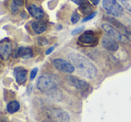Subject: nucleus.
<instances>
[{"instance_id": "f257e3e1", "label": "nucleus", "mask_w": 131, "mask_h": 122, "mask_svg": "<svg viewBox=\"0 0 131 122\" xmlns=\"http://www.w3.org/2000/svg\"><path fill=\"white\" fill-rule=\"evenodd\" d=\"M68 58L80 75L87 78H93L97 75L95 66L84 56L79 53L71 52L68 55Z\"/></svg>"}, {"instance_id": "f03ea898", "label": "nucleus", "mask_w": 131, "mask_h": 122, "mask_svg": "<svg viewBox=\"0 0 131 122\" xmlns=\"http://www.w3.org/2000/svg\"><path fill=\"white\" fill-rule=\"evenodd\" d=\"M57 84H58V81H57L56 76H54L53 75L46 74V75H41V76L38 79L37 88H38L40 91L48 93V92L50 91V90L56 88Z\"/></svg>"}, {"instance_id": "7ed1b4c3", "label": "nucleus", "mask_w": 131, "mask_h": 122, "mask_svg": "<svg viewBox=\"0 0 131 122\" xmlns=\"http://www.w3.org/2000/svg\"><path fill=\"white\" fill-rule=\"evenodd\" d=\"M102 6L109 15L115 17L121 16L123 14V7L118 3L117 0H103Z\"/></svg>"}, {"instance_id": "20e7f679", "label": "nucleus", "mask_w": 131, "mask_h": 122, "mask_svg": "<svg viewBox=\"0 0 131 122\" xmlns=\"http://www.w3.org/2000/svg\"><path fill=\"white\" fill-rule=\"evenodd\" d=\"M49 119L54 122H69L70 117L67 111L61 109H50L48 110Z\"/></svg>"}, {"instance_id": "39448f33", "label": "nucleus", "mask_w": 131, "mask_h": 122, "mask_svg": "<svg viewBox=\"0 0 131 122\" xmlns=\"http://www.w3.org/2000/svg\"><path fill=\"white\" fill-rule=\"evenodd\" d=\"M102 29L104 30L106 33H107L109 36L112 37L113 39H115L118 41H121V42H125L127 40V37L124 34H122L120 31H118L114 26H112L110 24H102Z\"/></svg>"}, {"instance_id": "423d86ee", "label": "nucleus", "mask_w": 131, "mask_h": 122, "mask_svg": "<svg viewBox=\"0 0 131 122\" xmlns=\"http://www.w3.org/2000/svg\"><path fill=\"white\" fill-rule=\"evenodd\" d=\"M52 64L57 69L61 72H64V73L71 74L75 71V66L71 63L68 62V61H66L64 59H61V58H56V59H54L52 61Z\"/></svg>"}, {"instance_id": "0eeeda50", "label": "nucleus", "mask_w": 131, "mask_h": 122, "mask_svg": "<svg viewBox=\"0 0 131 122\" xmlns=\"http://www.w3.org/2000/svg\"><path fill=\"white\" fill-rule=\"evenodd\" d=\"M78 41L84 45H94L97 43V37L92 31H86L78 38Z\"/></svg>"}, {"instance_id": "6e6552de", "label": "nucleus", "mask_w": 131, "mask_h": 122, "mask_svg": "<svg viewBox=\"0 0 131 122\" xmlns=\"http://www.w3.org/2000/svg\"><path fill=\"white\" fill-rule=\"evenodd\" d=\"M102 44L104 49L110 51H116L118 49V44L117 42V40L115 39H113L112 37L109 36V35L103 37V39L102 40Z\"/></svg>"}, {"instance_id": "1a4fd4ad", "label": "nucleus", "mask_w": 131, "mask_h": 122, "mask_svg": "<svg viewBox=\"0 0 131 122\" xmlns=\"http://www.w3.org/2000/svg\"><path fill=\"white\" fill-rule=\"evenodd\" d=\"M67 81H68V83L70 85L74 86V87L79 90H85L88 87V84L85 81L80 80V79L77 78L75 76H70V75L67 76Z\"/></svg>"}, {"instance_id": "9d476101", "label": "nucleus", "mask_w": 131, "mask_h": 122, "mask_svg": "<svg viewBox=\"0 0 131 122\" xmlns=\"http://www.w3.org/2000/svg\"><path fill=\"white\" fill-rule=\"evenodd\" d=\"M12 51V46L9 41H1L0 42V57L3 59H7L9 58Z\"/></svg>"}, {"instance_id": "9b49d317", "label": "nucleus", "mask_w": 131, "mask_h": 122, "mask_svg": "<svg viewBox=\"0 0 131 122\" xmlns=\"http://www.w3.org/2000/svg\"><path fill=\"white\" fill-rule=\"evenodd\" d=\"M15 79L19 84H24L27 79V70L23 68H15L14 70Z\"/></svg>"}, {"instance_id": "f8f14e48", "label": "nucleus", "mask_w": 131, "mask_h": 122, "mask_svg": "<svg viewBox=\"0 0 131 122\" xmlns=\"http://www.w3.org/2000/svg\"><path fill=\"white\" fill-rule=\"evenodd\" d=\"M28 12L32 17L36 19H42L44 17V12L40 6H37L36 5H30L28 6Z\"/></svg>"}, {"instance_id": "ddd939ff", "label": "nucleus", "mask_w": 131, "mask_h": 122, "mask_svg": "<svg viewBox=\"0 0 131 122\" xmlns=\"http://www.w3.org/2000/svg\"><path fill=\"white\" fill-rule=\"evenodd\" d=\"M31 28L36 34H41L47 30V24L42 21H35L31 24Z\"/></svg>"}, {"instance_id": "4468645a", "label": "nucleus", "mask_w": 131, "mask_h": 122, "mask_svg": "<svg viewBox=\"0 0 131 122\" xmlns=\"http://www.w3.org/2000/svg\"><path fill=\"white\" fill-rule=\"evenodd\" d=\"M72 1L77 5H78L80 10L85 15L92 12V6L89 4L87 0H72Z\"/></svg>"}, {"instance_id": "2eb2a0df", "label": "nucleus", "mask_w": 131, "mask_h": 122, "mask_svg": "<svg viewBox=\"0 0 131 122\" xmlns=\"http://www.w3.org/2000/svg\"><path fill=\"white\" fill-rule=\"evenodd\" d=\"M17 54L20 58H24V59H28V58H32L33 53L31 49L30 48H26V47H21L18 49V51H17Z\"/></svg>"}, {"instance_id": "dca6fc26", "label": "nucleus", "mask_w": 131, "mask_h": 122, "mask_svg": "<svg viewBox=\"0 0 131 122\" xmlns=\"http://www.w3.org/2000/svg\"><path fill=\"white\" fill-rule=\"evenodd\" d=\"M107 20L109 21L110 23H111V24H113V25L115 26V28H116L117 30H118V31H120V32H122L124 35H126L127 32H128V30L127 29V28L125 27V26L123 25V24H121L119 22H118V21L116 20V19L114 18H111V17H109V18H107Z\"/></svg>"}, {"instance_id": "f3484780", "label": "nucleus", "mask_w": 131, "mask_h": 122, "mask_svg": "<svg viewBox=\"0 0 131 122\" xmlns=\"http://www.w3.org/2000/svg\"><path fill=\"white\" fill-rule=\"evenodd\" d=\"M48 95L51 100L55 101V102H58V101H61L62 99V93L58 88H54V89L50 90V91L48 92Z\"/></svg>"}, {"instance_id": "a211bd4d", "label": "nucleus", "mask_w": 131, "mask_h": 122, "mask_svg": "<svg viewBox=\"0 0 131 122\" xmlns=\"http://www.w3.org/2000/svg\"><path fill=\"white\" fill-rule=\"evenodd\" d=\"M20 104L17 101H12L7 104V111L9 113H15L19 110Z\"/></svg>"}, {"instance_id": "6ab92c4d", "label": "nucleus", "mask_w": 131, "mask_h": 122, "mask_svg": "<svg viewBox=\"0 0 131 122\" xmlns=\"http://www.w3.org/2000/svg\"><path fill=\"white\" fill-rule=\"evenodd\" d=\"M123 7H125L127 11L131 13V0H119Z\"/></svg>"}, {"instance_id": "aec40b11", "label": "nucleus", "mask_w": 131, "mask_h": 122, "mask_svg": "<svg viewBox=\"0 0 131 122\" xmlns=\"http://www.w3.org/2000/svg\"><path fill=\"white\" fill-rule=\"evenodd\" d=\"M79 19H80V16H79L78 13H77V12H74L71 16V22L73 23V24H77V23H78Z\"/></svg>"}, {"instance_id": "412c9836", "label": "nucleus", "mask_w": 131, "mask_h": 122, "mask_svg": "<svg viewBox=\"0 0 131 122\" xmlns=\"http://www.w3.org/2000/svg\"><path fill=\"white\" fill-rule=\"evenodd\" d=\"M19 6H15V4H13L12 3V5H11V10H12V13L14 14V15H16L17 13H18V10H19Z\"/></svg>"}, {"instance_id": "4be33fe9", "label": "nucleus", "mask_w": 131, "mask_h": 122, "mask_svg": "<svg viewBox=\"0 0 131 122\" xmlns=\"http://www.w3.org/2000/svg\"><path fill=\"white\" fill-rule=\"evenodd\" d=\"M96 12H93V14H91V15H89L88 16H86V17H84V19H83V23H84V22H86V21H88V20H91V19H93V17L96 15Z\"/></svg>"}, {"instance_id": "5701e85b", "label": "nucleus", "mask_w": 131, "mask_h": 122, "mask_svg": "<svg viewBox=\"0 0 131 122\" xmlns=\"http://www.w3.org/2000/svg\"><path fill=\"white\" fill-rule=\"evenodd\" d=\"M38 43L40 44V45H47L48 44V40H46L45 38H41V37H40V38H39L38 39Z\"/></svg>"}, {"instance_id": "b1692460", "label": "nucleus", "mask_w": 131, "mask_h": 122, "mask_svg": "<svg viewBox=\"0 0 131 122\" xmlns=\"http://www.w3.org/2000/svg\"><path fill=\"white\" fill-rule=\"evenodd\" d=\"M37 73H38V68H34V69H32V71L31 72V76H30L31 80H33V79L35 78Z\"/></svg>"}, {"instance_id": "393cba45", "label": "nucleus", "mask_w": 131, "mask_h": 122, "mask_svg": "<svg viewBox=\"0 0 131 122\" xmlns=\"http://www.w3.org/2000/svg\"><path fill=\"white\" fill-rule=\"evenodd\" d=\"M84 30V27H79V28H77V29H75V30H74L73 31H72V34L73 35H75V34H77V33H79V32H81V31Z\"/></svg>"}, {"instance_id": "a878e982", "label": "nucleus", "mask_w": 131, "mask_h": 122, "mask_svg": "<svg viewBox=\"0 0 131 122\" xmlns=\"http://www.w3.org/2000/svg\"><path fill=\"white\" fill-rule=\"evenodd\" d=\"M13 4L20 7V6H23V0H13Z\"/></svg>"}, {"instance_id": "bb28decb", "label": "nucleus", "mask_w": 131, "mask_h": 122, "mask_svg": "<svg viewBox=\"0 0 131 122\" xmlns=\"http://www.w3.org/2000/svg\"><path fill=\"white\" fill-rule=\"evenodd\" d=\"M54 49H55L54 47H51V48H49V49H48L47 51H46V55H49V54H50V53L52 52L53 50H54Z\"/></svg>"}, {"instance_id": "cd10ccee", "label": "nucleus", "mask_w": 131, "mask_h": 122, "mask_svg": "<svg viewBox=\"0 0 131 122\" xmlns=\"http://www.w3.org/2000/svg\"><path fill=\"white\" fill-rule=\"evenodd\" d=\"M126 37H127V40H129L131 41V31H128V32L127 33V34L125 35Z\"/></svg>"}, {"instance_id": "c85d7f7f", "label": "nucleus", "mask_w": 131, "mask_h": 122, "mask_svg": "<svg viewBox=\"0 0 131 122\" xmlns=\"http://www.w3.org/2000/svg\"><path fill=\"white\" fill-rule=\"evenodd\" d=\"M90 1L92 2V4L95 5V6H96V5H98L99 2H100V0H90Z\"/></svg>"}, {"instance_id": "c756f323", "label": "nucleus", "mask_w": 131, "mask_h": 122, "mask_svg": "<svg viewBox=\"0 0 131 122\" xmlns=\"http://www.w3.org/2000/svg\"><path fill=\"white\" fill-rule=\"evenodd\" d=\"M41 122H51V121H49V120H48V119H45V120H42Z\"/></svg>"}]
</instances>
